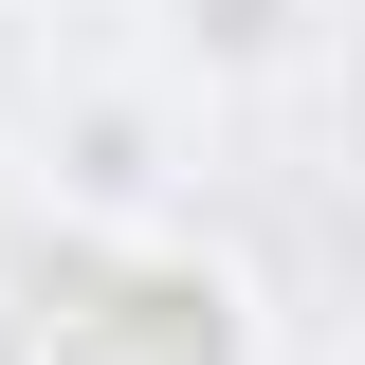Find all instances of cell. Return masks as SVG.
Returning a JSON list of instances; mask_svg holds the SVG:
<instances>
[{"mask_svg": "<svg viewBox=\"0 0 365 365\" xmlns=\"http://www.w3.org/2000/svg\"><path fill=\"white\" fill-rule=\"evenodd\" d=\"M19 365H256V274L201 256V237H128L73 220L19 256Z\"/></svg>", "mask_w": 365, "mask_h": 365, "instance_id": "1", "label": "cell"}, {"mask_svg": "<svg viewBox=\"0 0 365 365\" xmlns=\"http://www.w3.org/2000/svg\"><path fill=\"white\" fill-rule=\"evenodd\" d=\"M165 37L201 55V73H292V55H311V0H165Z\"/></svg>", "mask_w": 365, "mask_h": 365, "instance_id": "2", "label": "cell"}]
</instances>
